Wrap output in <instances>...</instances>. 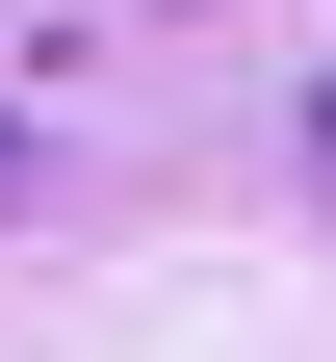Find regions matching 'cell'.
<instances>
[{
	"label": "cell",
	"mask_w": 336,
	"mask_h": 362,
	"mask_svg": "<svg viewBox=\"0 0 336 362\" xmlns=\"http://www.w3.org/2000/svg\"><path fill=\"white\" fill-rule=\"evenodd\" d=\"M311 156H336V104H311Z\"/></svg>",
	"instance_id": "obj_1"
}]
</instances>
